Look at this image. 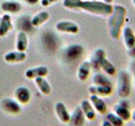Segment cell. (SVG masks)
Here are the masks:
<instances>
[{"label":"cell","mask_w":135,"mask_h":126,"mask_svg":"<svg viewBox=\"0 0 135 126\" xmlns=\"http://www.w3.org/2000/svg\"><path fill=\"white\" fill-rule=\"evenodd\" d=\"M113 87L107 86L93 85L89 87V92L91 95H96L98 97H107L112 93Z\"/></svg>","instance_id":"obj_14"},{"label":"cell","mask_w":135,"mask_h":126,"mask_svg":"<svg viewBox=\"0 0 135 126\" xmlns=\"http://www.w3.org/2000/svg\"><path fill=\"white\" fill-rule=\"evenodd\" d=\"M85 121V116H84L82 109L80 107H76L72 114H70V121L69 123L73 126H83Z\"/></svg>","instance_id":"obj_12"},{"label":"cell","mask_w":135,"mask_h":126,"mask_svg":"<svg viewBox=\"0 0 135 126\" xmlns=\"http://www.w3.org/2000/svg\"><path fill=\"white\" fill-rule=\"evenodd\" d=\"M80 108L82 109L85 118L90 121H93L95 119V109L93 108L92 104L90 103V101L88 100H82L80 103Z\"/></svg>","instance_id":"obj_19"},{"label":"cell","mask_w":135,"mask_h":126,"mask_svg":"<svg viewBox=\"0 0 135 126\" xmlns=\"http://www.w3.org/2000/svg\"><path fill=\"white\" fill-rule=\"evenodd\" d=\"M102 2L105 3H107V4H112L113 3V0H103Z\"/></svg>","instance_id":"obj_31"},{"label":"cell","mask_w":135,"mask_h":126,"mask_svg":"<svg viewBox=\"0 0 135 126\" xmlns=\"http://www.w3.org/2000/svg\"><path fill=\"white\" fill-rule=\"evenodd\" d=\"M100 69H102V71L105 74L109 76H114L116 74V67L111 61H109L105 56H102L100 60Z\"/></svg>","instance_id":"obj_23"},{"label":"cell","mask_w":135,"mask_h":126,"mask_svg":"<svg viewBox=\"0 0 135 126\" xmlns=\"http://www.w3.org/2000/svg\"><path fill=\"white\" fill-rule=\"evenodd\" d=\"M130 103L127 99H122L119 101V103L113 106V111L117 115L119 116L121 119L125 121H129L131 119V113L129 110Z\"/></svg>","instance_id":"obj_4"},{"label":"cell","mask_w":135,"mask_h":126,"mask_svg":"<svg viewBox=\"0 0 135 126\" xmlns=\"http://www.w3.org/2000/svg\"><path fill=\"white\" fill-rule=\"evenodd\" d=\"M47 73V67L45 66H39L26 70L25 75L28 79H35L36 77H45Z\"/></svg>","instance_id":"obj_10"},{"label":"cell","mask_w":135,"mask_h":126,"mask_svg":"<svg viewBox=\"0 0 135 126\" xmlns=\"http://www.w3.org/2000/svg\"><path fill=\"white\" fill-rule=\"evenodd\" d=\"M107 120L113 126H123L124 121L116 113H109L107 114Z\"/></svg>","instance_id":"obj_26"},{"label":"cell","mask_w":135,"mask_h":126,"mask_svg":"<svg viewBox=\"0 0 135 126\" xmlns=\"http://www.w3.org/2000/svg\"><path fill=\"white\" fill-rule=\"evenodd\" d=\"M0 106L4 112L10 113V114H19L21 112V107L20 103L16 100L10 98H5L2 99Z\"/></svg>","instance_id":"obj_5"},{"label":"cell","mask_w":135,"mask_h":126,"mask_svg":"<svg viewBox=\"0 0 135 126\" xmlns=\"http://www.w3.org/2000/svg\"><path fill=\"white\" fill-rule=\"evenodd\" d=\"M0 7L3 12L9 14H18L22 9V5L16 1H4Z\"/></svg>","instance_id":"obj_17"},{"label":"cell","mask_w":135,"mask_h":126,"mask_svg":"<svg viewBox=\"0 0 135 126\" xmlns=\"http://www.w3.org/2000/svg\"><path fill=\"white\" fill-rule=\"evenodd\" d=\"M89 1H96V0H89Z\"/></svg>","instance_id":"obj_35"},{"label":"cell","mask_w":135,"mask_h":126,"mask_svg":"<svg viewBox=\"0 0 135 126\" xmlns=\"http://www.w3.org/2000/svg\"><path fill=\"white\" fill-rule=\"evenodd\" d=\"M84 49L80 45H71L65 49V56L69 61H76L83 56Z\"/></svg>","instance_id":"obj_7"},{"label":"cell","mask_w":135,"mask_h":126,"mask_svg":"<svg viewBox=\"0 0 135 126\" xmlns=\"http://www.w3.org/2000/svg\"><path fill=\"white\" fill-rule=\"evenodd\" d=\"M105 50L102 48H98L96 49L94 52H93L92 56H90V66H91V68L94 69L95 71H99L100 69V66H99V62L100 58L105 56Z\"/></svg>","instance_id":"obj_20"},{"label":"cell","mask_w":135,"mask_h":126,"mask_svg":"<svg viewBox=\"0 0 135 126\" xmlns=\"http://www.w3.org/2000/svg\"><path fill=\"white\" fill-rule=\"evenodd\" d=\"M26 59L25 52L21 51H9L4 56V61L8 63H20Z\"/></svg>","instance_id":"obj_18"},{"label":"cell","mask_w":135,"mask_h":126,"mask_svg":"<svg viewBox=\"0 0 135 126\" xmlns=\"http://www.w3.org/2000/svg\"><path fill=\"white\" fill-rule=\"evenodd\" d=\"M101 126H113V125L110 124L107 120H105V121H103L102 122V124H101Z\"/></svg>","instance_id":"obj_30"},{"label":"cell","mask_w":135,"mask_h":126,"mask_svg":"<svg viewBox=\"0 0 135 126\" xmlns=\"http://www.w3.org/2000/svg\"><path fill=\"white\" fill-rule=\"evenodd\" d=\"M122 34L126 48L128 50L131 49L135 45V34L133 29L129 26L123 27Z\"/></svg>","instance_id":"obj_11"},{"label":"cell","mask_w":135,"mask_h":126,"mask_svg":"<svg viewBox=\"0 0 135 126\" xmlns=\"http://www.w3.org/2000/svg\"><path fill=\"white\" fill-rule=\"evenodd\" d=\"M92 82L94 83V85H98V86H107V87H113V83L111 82L107 76L101 73H95L92 77Z\"/></svg>","instance_id":"obj_25"},{"label":"cell","mask_w":135,"mask_h":126,"mask_svg":"<svg viewBox=\"0 0 135 126\" xmlns=\"http://www.w3.org/2000/svg\"><path fill=\"white\" fill-rule=\"evenodd\" d=\"M128 55H129L130 57L135 59V45L133 46L132 48L128 50Z\"/></svg>","instance_id":"obj_28"},{"label":"cell","mask_w":135,"mask_h":126,"mask_svg":"<svg viewBox=\"0 0 135 126\" xmlns=\"http://www.w3.org/2000/svg\"><path fill=\"white\" fill-rule=\"evenodd\" d=\"M58 1L59 0H41V6H43V7H47L51 5V4L57 3Z\"/></svg>","instance_id":"obj_27"},{"label":"cell","mask_w":135,"mask_h":126,"mask_svg":"<svg viewBox=\"0 0 135 126\" xmlns=\"http://www.w3.org/2000/svg\"><path fill=\"white\" fill-rule=\"evenodd\" d=\"M127 17V9L120 4L113 5L112 14L109 15L107 26L109 35L113 40H118L124 27Z\"/></svg>","instance_id":"obj_2"},{"label":"cell","mask_w":135,"mask_h":126,"mask_svg":"<svg viewBox=\"0 0 135 126\" xmlns=\"http://www.w3.org/2000/svg\"><path fill=\"white\" fill-rule=\"evenodd\" d=\"M117 92L121 98H127L131 93V79L126 71H121L118 74Z\"/></svg>","instance_id":"obj_3"},{"label":"cell","mask_w":135,"mask_h":126,"mask_svg":"<svg viewBox=\"0 0 135 126\" xmlns=\"http://www.w3.org/2000/svg\"><path fill=\"white\" fill-rule=\"evenodd\" d=\"M34 80H35L36 87L42 94L45 96H49L52 93V87L45 77H36Z\"/></svg>","instance_id":"obj_21"},{"label":"cell","mask_w":135,"mask_h":126,"mask_svg":"<svg viewBox=\"0 0 135 126\" xmlns=\"http://www.w3.org/2000/svg\"><path fill=\"white\" fill-rule=\"evenodd\" d=\"M62 5L71 10H83L89 14L107 17L112 14L113 5L101 1H89V0H63Z\"/></svg>","instance_id":"obj_1"},{"label":"cell","mask_w":135,"mask_h":126,"mask_svg":"<svg viewBox=\"0 0 135 126\" xmlns=\"http://www.w3.org/2000/svg\"><path fill=\"white\" fill-rule=\"evenodd\" d=\"M56 29L59 32L67 33V34H73L75 35L79 31V25L72 21H60L56 24Z\"/></svg>","instance_id":"obj_8"},{"label":"cell","mask_w":135,"mask_h":126,"mask_svg":"<svg viewBox=\"0 0 135 126\" xmlns=\"http://www.w3.org/2000/svg\"><path fill=\"white\" fill-rule=\"evenodd\" d=\"M55 113L57 119L62 124H68L70 121V113L62 102H57L55 104Z\"/></svg>","instance_id":"obj_9"},{"label":"cell","mask_w":135,"mask_h":126,"mask_svg":"<svg viewBox=\"0 0 135 126\" xmlns=\"http://www.w3.org/2000/svg\"><path fill=\"white\" fill-rule=\"evenodd\" d=\"M28 46V37L25 31H20L17 35L16 49L18 51L25 52Z\"/></svg>","instance_id":"obj_24"},{"label":"cell","mask_w":135,"mask_h":126,"mask_svg":"<svg viewBox=\"0 0 135 126\" xmlns=\"http://www.w3.org/2000/svg\"><path fill=\"white\" fill-rule=\"evenodd\" d=\"M13 29L11 17L9 14H3L0 18V37H4Z\"/></svg>","instance_id":"obj_15"},{"label":"cell","mask_w":135,"mask_h":126,"mask_svg":"<svg viewBox=\"0 0 135 126\" xmlns=\"http://www.w3.org/2000/svg\"><path fill=\"white\" fill-rule=\"evenodd\" d=\"M23 1L26 2L30 4H36L38 2H39V0H23Z\"/></svg>","instance_id":"obj_29"},{"label":"cell","mask_w":135,"mask_h":126,"mask_svg":"<svg viewBox=\"0 0 135 126\" xmlns=\"http://www.w3.org/2000/svg\"><path fill=\"white\" fill-rule=\"evenodd\" d=\"M132 2H133V5L135 6V0H132Z\"/></svg>","instance_id":"obj_34"},{"label":"cell","mask_w":135,"mask_h":126,"mask_svg":"<svg viewBox=\"0 0 135 126\" xmlns=\"http://www.w3.org/2000/svg\"><path fill=\"white\" fill-rule=\"evenodd\" d=\"M90 102L92 104L93 108L100 114H105L107 112V105L105 101L101 99L100 97L96 95H90Z\"/></svg>","instance_id":"obj_13"},{"label":"cell","mask_w":135,"mask_h":126,"mask_svg":"<svg viewBox=\"0 0 135 126\" xmlns=\"http://www.w3.org/2000/svg\"><path fill=\"white\" fill-rule=\"evenodd\" d=\"M91 71V66L89 61H84L79 65L78 71H77V77L79 81L84 82L90 77Z\"/></svg>","instance_id":"obj_16"},{"label":"cell","mask_w":135,"mask_h":126,"mask_svg":"<svg viewBox=\"0 0 135 126\" xmlns=\"http://www.w3.org/2000/svg\"><path fill=\"white\" fill-rule=\"evenodd\" d=\"M131 119H132L133 121H135V109L133 110V113H132V115H131Z\"/></svg>","instance_id":"obj_32"},{"label":"cell","mask_w":135,"mask_h":126,"mask_svg":"<svg viewBox=\"0 0 135 126\" xmlns=\"http://www.w3.org/2000/svg\"><path fill=\"white\" fill-rule=\"evenodd\" d=\"M50 18V14L47 11H41L35 14L31 19V24L33 27H39L46 22Z\"/></svg>","instance_id":"obj_22"},{"label":"cell","mask_w":135,"mask_h":126,"mask_svg":"<svg viewBox=\"0 0 135 126\" xmlns=\"http://www.w3.org/2000/svg\"><path fill=\"white\" fill-rule=\"evenodd\" d=\"M133 77H134V84H135V64H134V67H133Z\"/></svg>","instance_id":"obj_33"},{"label":"cell","mask_w":135,"mask_h":126,"mask_svg":"<svg viewBox=\"0 0 135 126\" xmlns=\"http://www.w3.org/2000/svg\"><path fill=\"white\" fill-rule=\"evenodd\" d=\"M14 96L15 100L20 104H27L31 99V92L26 87H19L15 90Z\"/></svg>","instance_id":"obj_6"}]
</instances>
